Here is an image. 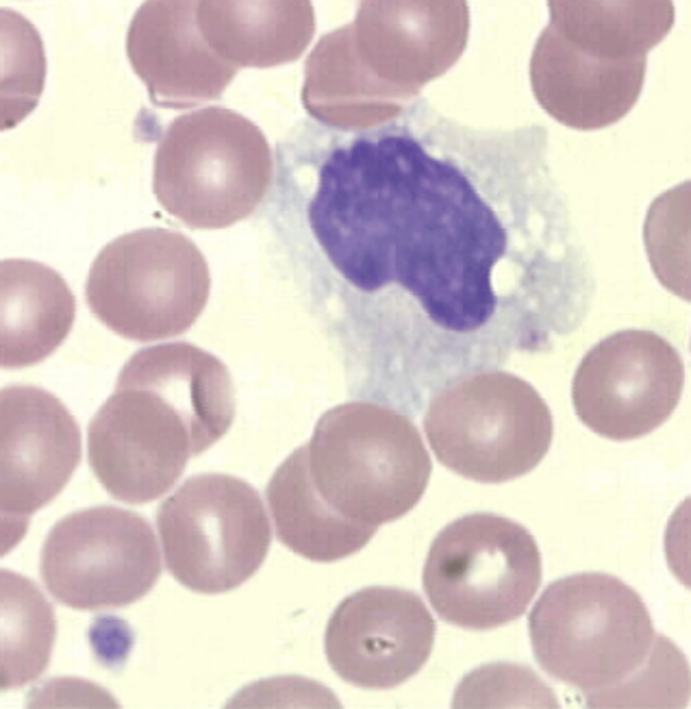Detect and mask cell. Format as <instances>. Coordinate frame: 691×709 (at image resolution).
Segmentation results:
<instances>
[{
  "instance_id": "6da1fadb",
  "label": "cell",
  "mask_w": 691,
  "mask_h": 709,
  "mask_svg": "<svg viewBox=\"0 0 691 709\" xmlns=\"http://www.w3.org/2000/svg\"><path fill=\"white\" fill-rule=\"evenodd\" d=\"M267 142L250 119L209 106L167 127L154 153L153 193L191 229H221L251 215L269 187Z\"/></svg>"
},
{
  "instance_id": "7a4b0ae2",
  "label": "cell",
  "mask_w": 691,
  "mask_h": 709,
  "mask_svg": "<svg viewBox=\"0 0 691 709\" xmlns=\"http://www.w3.org/2000/svg\"><path fill=\"white\" fill-rule=\"evenodd\" d=\"M536 661L550 676L585 693L636 670L654 641L646 605L612 575L583 572L549 584L528 618Z\"/></svg>"
},
{
  "instance_id": "3957f363",
  "label": "cell",
  "mask_w": 691,
  "mask_h": 709,
  "mask_svg": "<svg viewBox=\"0 0 691 709\" xmlns=\"http://www.w3.org/2000/svg\"><path fill=\"white\" fill-rule=\"evenodd\" d=\"M210 289L207 262L192 240L152 227L122 235L100 251L89 271L85 298L108 329L147 343L188 331Z\"/></svg>"
},
{
  "instance_id": "277c9868",
  "label": "cell",
  "mask_w": 691,
  "mask_h": 709,
  "mask_svg": "<svg viewBox=\"0 0 691 709\" xmlns=\"http://www.w3.org/2000/svg\"><path fill=\"white\" fill-rule=\"evenodd\" d=\"M307 444L320 495L346 518L378 526L406 514L422 498L433 465L409 422L368 412L335 413Z\"/></svg>"
},
{
  "instance_id": "5b68a950",
  "label": "cell",
  "mask_w": 691,
  "mask_h": 709,
  "mask_svg": "<svg viewBox=\"0 0 691 709\" xmlns=\"http://www.w3.org/2000/svg\"><path fill=\"white\" fill-rule=\"evenodd\" d=\"M541 577V554L526 527L499 514L476 512L455 519L437 534L422 583L442 620L487 629L521 616Z\"/></svg>"
},
{
  "instance_id": "8992f818",
  "label": "cell",
  "mask_w": 691,
  "mask_h": 709,
  "mask_svg": "<svg viewBox=\"0 0 691 709\" xmlns=\"http://www.w3.org/2000/svg\"><path fill=\"white\" fill-rule=\"evenodd\" d=\"M156 526L168 570L185 587L204 594L225 593L246 582L271 541L259 493L223 474L186 480L159 506Z\"/></svg>"
},
{
  "instance_id": "52a82bcc",
  "label": "cell",
  "mask_w": 691,
  "mask_h": 709,
  "mask_svg": "<svg viewBox=\"0 0 691 709\" xmlns=\"http://www.w3.org/2000/svg\"><path fill=\"white\" fill-rule=\"evenodd\" d=\"M161 567L149 522L111 505L60 519L47 535L39 565L44 584L58 602L89 611L138 600L156 584Z\"/></svg>"
},
{
  "instance_id": "ba28073f",
  "label": "cell",
  "mask_w": 691,
  "mask_h": 709,
  "mask_svg": "<svg viewBox=\"0 0 691 709\" xmlns=\"http://www.w3.org/2000/svg\"><path fill=\"white\" fill-rule=\"evenodd\" d=\"M684 379L682 358L664 337L646 330H621L583 357L572 380V402L579 420L594 433L631 440L671 416Z\"/></svg>"
},
{
  "instance_id": "9c48e42d",
  "label": "cell",
  "mask_w": 691,
  "mask_h": 709,
  "mask_svg": "<svg viewBox=\"0 0 691 709\" xmlns=\"http://www.w3.org/2000/svg\"><path fill=\"white\" fill-rule=\"evenodd\" d=\"M80 458L78 424L55 395L26 384L1 390L3 555L22 539L30 517L61 492Z\"/></svg>"
},
{
  "instance_id": "30bf717a",
  "label": "cell",
  "mask_w": 691,
  "mask_h": 709,
  "mask_svg": "<svg viewBox=\"0 0 691 709\" xmlns=\"http://www.w3.org/2000/svg\"><path fill=\"white\" fill-rule=\"evenodd\" d=\"M435 632V621L418 595L369 586L335 609L325 629V652L343 681L362 688L389 689L422 667Z\"/></svg>"
},
{
  "instance_id": "8fae6325",
  "label": "cell",
  "mask_w": 691,
  "mask_h": 709,
  "mask_svg": "<svg viewBox=\"0 0 691 709\" xmlns=\"http://www.w3.org/2000/svg\"><path fill=\"white\" fill-rule=\"evenodd\" d=\"M87 435L92 471L112 497L129 504L164 494L190 456L203 451L187 428L128 388H115L91 419Z\"/></svg>"
},
{
  "instance_id": "7c38bea8",
  "label": "cell",
  "mask_w": 691,
  "mask_h": 709,
  "mask_svg": "<svg viewBox=\"0 0 691 709\" xmlns=\"http://www.w3.org/2000/svg\"><path fill=\"white\" fill-rule=\"evenodd\" d=\"M198 2L147 1L130 21L127 55L157 106L184 109L216 99L239 69L205 40Z\"/></svg>"
},
{
  "instance_id": "4fadbf2b",
  "label": "cell",
  "mask_w": 691,
  "mask_h": 709,
  "mask_svg": "<svg viewBox=\"0 0 691 709\" xmlns=\"http://www.w3.org/2000/svg\"><path fill=\"white\" fill-rule=\"evenodd\" d=\"M647 57L616 58L563 37L547 24L530 59L540 106L560 123L594 130L622 118L642 91Z\"/></svg>"
},
{
  "instance_id": "5bb4252c",
  "label": "cell",
  "mask_w": 691,
  "mask_h": 709,
  "mask_svg": "<svg viewBox=\"0 0 691 709\" xmlns=\"http://www.w3.org/2000/svg\"><path fill=\"white\" fill-rule=\"evenodd\" d=\"M436 459L481 483H501L535 469L550 449V412L540 401L522 411H436L425 421Z\"/></svg>"
},
{
  "instance_id": "9a60e30c",
  "label": "cell",
  "mask_w": 691,
  "mask_h": 709,
  "mask_svg": "<svg viewBox=\"0 0 691 709\" xmlns=\"http://www.w3.org/2000/svg\"><path fill=\"white\" fill-rule=\"evenodd\" d=\"M115 387L139 391L162 415L188 427L206 449L225 434L235 417L228 368L185 341L138 350L121 368Z\"/></svg>"
},
{
  "instance_id": "2e32d148",
  "label": "cell",
  "mask_w": 691,
  "mask_h": 709,
  "mask_svg": "<svg viewBox=\"0 0 691 709\" xmlns=\"http://www.w3.org/2000/svg\"><path fill=\"white\" fill-rule=\"evenodd\" d=\"M1 276V366L36 364L64 341L73 326L75 300L50 267L28 259H4Z\"/></svg>"
},
{
  "instance_id": "e0dca14e",
  "label": "cell",
  "mask_w": 691,
  "mask_h": 709,
  "mask_svg": "<svg viewBox=\"0 0 691 709\" xmlns=\"http://www.w3.org/2000/svg\"><path fill=\"white\" fill-rule=\"evenodd\" d=\"M278 540L307 559L332 562L363 548L378 526L354 522L321 497L310 476L307 444L277 467L266 488Z\"/></svg>"
},
{
  "instance_id": "ac0fdd59",
  "label": "cell",
  "mask_w": 691,
  "mask_h": 709,
  "mask_svg": "<svg viewBox=\"0 0 691 709\" xmlns=\"http://www.w3.org/2000/svg\"><path fill=\"white\" fill-rule=\"evenodd\" d=\"M56 634L53 607L38 586L1 571V688H20L46 669Z\"/></svg>"
},
{
  "instance_id": "d6986e66",
  "label": "cell",
  "mask_w": 691,
  "mask_h": 709,
  "mask_svg": "<svg viewBox=\"0 0 691 709\" xmlns=\"http://www.w3.org/2000/svg\"><path fill=\"white\" fill-rule=\"evenodd\" d=\"M197 19L209 46L240 67H262L282 55L281 8L262 1H199Z\"/></svg>"
},
{
  "instance_id": "ffe728a7",
  "label": "cell",
  "mask_w": 691,
  "mask_h": 709,
  "mask_svg": "<svg viewBox=\"0 0 691 709\" xmlns=\"http://www.w3.org/2000/svg\"><path fill=\"white\" fill-rule=\"evenodd\" d=\"M46 72L42 40L23 15L1 8V129L15 127L37 105Z\"/></svg>"
},
{
  "instance_id": "44dd1931",
  "label": "cell",
  "mask_w": 691,
  "mask_h": 709,
  "mask_svg": "<svg viewBox=\"0 0 691 709\" xmlns=\"http://www.w3.org/2000/svg\"><path fill=\"white\" fill-rule=\"evenodd\" d=\"M690 689L685 655L670 639L658 634L636 670L617 684L584 697L593 708H682L688 703Z\"/></svg>"
},
{
  "instance_id": "7402d4cb",
  "label": "cell",
  "mask_w": 691,
  "mask_h": 709,
  "mask_svg": "<svg viewBox=\"0 0 691 709\" xmlns=\"http://www.w3.org/2000/svg\"><path fill=\"white\" fill-rule=\"evenodd\" d=\"M644 242L660 282L682 298L690 299V182L658 196L644 224Z\"/></svg>"
},
{
  "instance_id": "603a6c76",
  "label": "cell",
  "mask_w": 691,
  "mask_h": 709,
  "mask_svg": "<svg viewBox=\"0 0 691 709\" xmlns=\"http://www.w3.org/2000/svg\"><path fill=\"white\" fill-rule=\"evenodd\" d=\"M454 708H559L550 686L526 666L499 662L482 665L457 685Z\"/></svg>"
}]
</instances>
